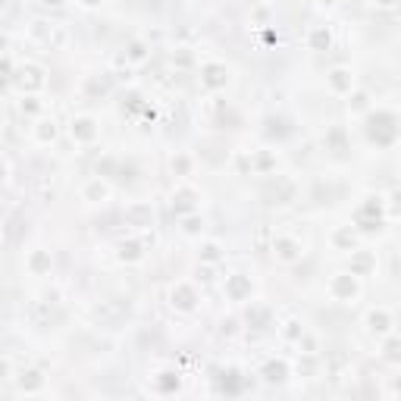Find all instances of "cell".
<instances>
[{"mask_svg": "<svg viewBox=\"0 0 401 401\" xmlns=\"http://www.w3.org/2000/svg\"><path fill=\"white\" fill-rule=\"evenodd\" d=\"M69 138L76 144H95L100 138V125L95 116H88V113H82V116H76L69 123Z\"/></svg>", "mask_w": 401, "mask_h": 401, "instance_id": "obj_1", "label": "cell"}, {"mask_svg": "<svg viewBox=\"0 0 401 401\" xmlns=\"http://www.w3.org/2000/svg\"><path fill=\"white\" fill-rule=\"evenodd\" d=\"M360 276H354V273L348 270V273H336V276L329 279V295L336 298V301H354L360 295V283H358Z\"/></svg>", "mask_w": 401, "mask_h": 401, "instance_id": "obj_2", "label": "cell"}, {"mask_svg": "<svg viewBox=\"0 0 401 401\" xmlns=\"http://www.w3.org/2000/svg\"><path fill=\"white\" fill-rule=\"evenodd\" d=\"M364 326H367V332H370V336L386 339V336H392L395 317H392L389 307H370V311H367V317H364Z\"/></svg>", "mask_w": 401, "mask_h": 401, "instance_id": "obj_3", "label": "cell"}, {"mask_svg": "<svg viewBox=\"0 0 401 401\" xmlns=\"http://www.w3.org/2000/svg\"><path fill=\"white\" fill-rule=\"evenodd\" d=\"M13 82H16L19 88L25 91V95H38V91L48 85V79H44V69H41V66L25 63V66H19V72L13 76Z\"/></svg>", "mask_w": 401, "mask_h": 401, "instance_id": "obj_4", "label": "cell"}, {"mask_svg": "<svg viewBox=\"0 0 401 401\" xmlns=\"http://www.w3.org/2000/svg\"><path fill=\"white\" fill-rule=\"evenodd\" d=\"M273 257L279 264H298L304 257V245L298 242L295 236H276L273 238Z\"/></svg>", "mask_w": 401, "mask_h": 401, "instance_id": "obj_5", "label": "cell"}, {"mask_svg": "<svg viewBox=\"0 0 401 401\" xmlns=\"http://www.w3.org/2000/svg\"><path fill=\"white\" fill-rule=\"evenodd\" d=\"M198 301H200V295H198V289H195V283H176L170 289V304L176 307V311H195L198 307Z\"/></svg>", "mask_w": 401, "mask_h": 401, "instance_id": "obj_6", "label": "cell"}, {"mask_svg": "<svg viewBox=\"0 0 401 401\" xmlns=\"http://www.w3.org/2000/svg\"><path fill=\"white\" fill-rule=\"evenodd\" d=\"M198 200H200V191L195 189V185L179 182L176 191H172V210H179L182 217H189V213L198 210Z\"/></svg>", "mask_w": 401, "mask_h": 401, "instance_id": "obj_7", "label": "cell"}, {"mask_svg": "<svg viewBox=\"0 0 401 401\" xmlns=\"http://www.w3.org/2000/svg\"><path fill=\"white\" fill-rule=\"evenodd\" d=\"M200 85H204L207 91L226 88V85H229V69H226V63H217V60L204 63V69H200Z\"/></svg>", "mask_w": 401, "mask_h": 401, "instance_id": "obj_8", "label": "cell"}, {"mask_svg": "<svg viewBox=\"0 0 401 401\" xmlns=\"http://www.w3.org/2000/svg\"><path fill=\"white\" fill-rule=\"evenodd\" d=\"M57 135H60V125H57V119H50V116H41L35 125H32V142H35L38 148L53 144L57 142Z\"/></svg>", "mask_w": 401, "mask_h": 401, "instance_id": "obj_9", "label": "cell"}, {"mask_svg": "<svg viewBox=\"0 0 401 401\" xmlns=\"http://www.w3.org/2000/svg\"><path fill=\"white\" fill-rule=\"evenodd\" d=\"M110 195H113L110 182H107V179H100V176L88 179V182L82 185V200H88V204H107Z\"/></svg>", "mask_w": 401, "mask_h": 401, "instance_id": "obj_10", "label": "cell"}, {"mask_svg": "<svg viewBox=\"0 0 401 401\" xmlns=\"http://www.w3.org/2000/svg\"><path fill=\"white\" fill-rule=\"evenodd\" d=\"M326 85H329L332 95H351L354 72L348 69V66H336V69H329V76H326Z\"/></svg>", "mask_w": 401, "mask_h": 401, "instance_id": "obj_11", "label": "cell"}, {"mask_svg": "<svg viewBox=\"0 0 401 401\" xmlns=\"http://www.w3.org/2000/svg\"><path fill=\"white\" fill-rule=\"evenodd\" d=\"M348 270L354 273V276H367V273H373L376 270V257H373V251H351Z\"/></svg>", "mask_w": 401, "mask_h": 401, "instance_id": "obj_12", "label": "cell"}, {"mask_svg": "<svg viewBox=\"0 0 401 401\" xmlns=\"http://www.w3.org/2000/svg\"><path fill=\"white\" fill-rule=\"evenodd\" d=\"M50 254L48 251H32L29 260H25V266H29L32 276H44V273H50Z\"/></svg>", "mask_w": 401, "mask_h": 401, "instance_id": "obj_13", "label": "cell"}, {"mask_svg": "<svg viewBox=\"0 0 401 401\" xmlns=\"http://www.w3.org/2000/svg\"><path fill=\"white\" fill-rule=\"evenodd\" d=\"M226 289H229V295L236 298V301H245V298L251 295V283L242 276V273H236V276L226 279Z\"/></svg>", "mask_w": 401, "mask_h": 401, "instance_id": "obj_14", "label": "cell"}, {"mask_svg": "<svg viewBox=\"0 0 401 401\" xmlns=\"http://www.w3.org/2000/svg\"><path fill=\"white\" fill-rule=\"evenodd\" d=\"M307 44H311V50H326L332 44V35L326 25H317V29L311 32V38H307Z\"/></svg>", "mask_w": 401, "mask_h": 401, "instance_id": "obj_15", "label": "cell"}, {"mask_svg": "<svg viewBox=\"0 0 401 401\" xmlns=\"http://www.w3.org/2000/svg\"><path fill=\"white\" fill-rule=\"evenodd\" d=\"M144 257V248L138 242H123L119 245V260L123 264H135V260H142Z\"/></svg>", "mask_w": 401, "mask_h": 401, "instance_id": "obj_16", "label": "cell"}, {"mask_svg": "<svg viewBox=\"0 0 401 401\" xmlns=\"http://www.w3.org/2000/svg\"><path fill=\"white\" fill-rule=\"evenodd\" d=\"M383 358L389 360V364H398V360H401V336L386 339V345H383Z\"/></svg>", "mask_w": 401, "mask_h": 401, "instance_id": "obj_17", "label": "cell"}, {"mask_svg": "<svg viewBox=\"0 0 401 401\" xmlns=\"http://www.w3.org/2000/svg\"><path fill=\"white\" fill-rule=\"evenodd\" d=\"M332 245H348V251H351V245H354V229L351 226H342V229L332 232Z\"/></svg>", "mask_w": 401, "mask_h": 401, "instance_id": "obj_18", "label": "cell"}, {"mask_svg": "<svg viewBox=\"0 0 401 401\" xmlns=\"http://www.w3.org/2000/svg\"><path fill=\"white\" fill-rule=\"evenodd\" d=\"M144 50H148V48H144L142 41H135V44L129 48V53H125V60H129V63H144V57H148Z\"/></svg>", "mask_w": 401, "mask_h": 401, "instance_id": "obj_19", "label": "cell"}, {"mask_svg": "<svg viewBox=\"0 0 401 401\" xmlns=\"http://www.w3.org/2000/svg\"><path fill=\"white\" fill-rule=\"evenodd\" d=\"M219 257H223V254H219V245L217 242L204 245V251H200V260H207V264H217Z\"/></svg>", "mask_w": 401, "mask_h": 401, "instance_id": "obj_20", "label": "cell"}, {"mask_svg": "<svg viewBox=\"0 0 401 401\" xmlns=\"http://www.w3.org/2000/svg\"><path fill=\"white\" fill-rule=\"evenodd\" d=\"M185 232H189V236H195L198 232V226H204V219H198V217H185Z\"/></svg>", "mask_w": 401, "mask_h": 401, "instance_id": "obj_21", "label": "cell"}, {"mask_svg": "<svg viewBox=\"0 0 401 401\" xmlns=\"http://www.w3.org/2000/svg\"><path fill=\"white\" fill-rule=\"evenodd\" d=\"M389 213H392V217H401V191H395V195H392V200H389Z\"/></svg>", "mask_w": 401, "mask_h": 401, "instance_id": "obj_22", "label": "cell"}, {"mask_svg": "<svg viewBox=\"0 0 401 401\" xmlns=\"http://www.w3.org/2000/svg\"><path fill=\"white\" fill-rule=\"evenodd\" d=\"M364 107H367V95H358L354 97V110H364Z\"/></svg>", "mask_w": 401, "mask_h": 401, "instance_id": "obj_23", "label": "cell"}, {"mask_svg": "<svg viewBox=\"0 0 401 401\" xmlns=\"http://www.w3.org/2000/svg\"><path fill=\"white\" fill-rule=\"evenodd\" d=\"M373 4H376V6H383V10H392V6H395L398 0H373Z\"/></svg>", "mask_w": 401, "mask_h": 401, "instance_id": "obj_24", "label": "cell"}, {"mask_svg": "<svg viewBox=\"0 0 401 401\" xmlns=\"http://www.w3.org/2000/svg\"><path fill=\"white\" fill-rule=\"evenodd\" d=\"M41 4H44V6H63L66 0H41Z\"/></svg>", "mask_w": 401, "mask_h": 401, "instance_id": "obj_25", "label": "cell"}, {"mask_svg": "<svg viewBox=\"0 0 401 401\" xmlns=\"http://www.w3.org/2000/svg\"><path fill=\"white\" fill-rule=\"evenodd\" d=\"M336 4H339V0H320V6H326V10H332Z\"/></svg>", "mask_w": 401, "mask_h": 401, "instance_id": "obj_26", "label": "cell"}, {"mask_svg": "<svg viewBox=\"0 0 401 401\" xmlns=\"http://www.w3.org/2000/svg\"><path fill=\"white\" fill-rule=\"evenodd\" d=\"M79 4H82V6H97L100 0H79Z\"/></svg>", "mask_w": 401, "mask_h": 401, "instance_id": "obj_27", "label": "cell"}]
</instances>
